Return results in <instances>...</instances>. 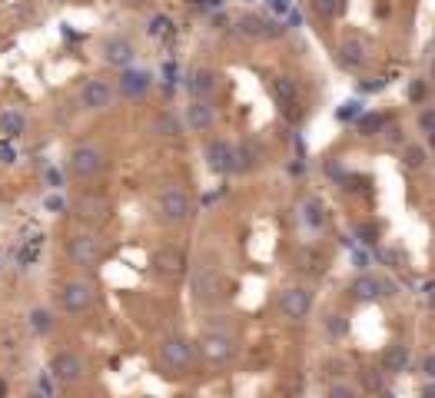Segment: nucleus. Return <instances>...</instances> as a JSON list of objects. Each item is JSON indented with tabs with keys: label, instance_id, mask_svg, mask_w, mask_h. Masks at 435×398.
<instances>
[{
	"label": "nucleus",
	"instance_id": "nucleus-12",
	"mask_svg": "<svg viewBox=\"0 0 435 398\" xmlns=\"http://www.w3.org/2000/svg\"><path fill=\"white\" fill-rule=\"evenodd\" d=\"M203 355L206 359H213V362H223V359H230V352H233V342L226 332H206L203 336Z\"/></svg>",
	"mask_w": 435,
	"mask_h": 398
},
{
	"label": "nucleus",
	"instance_id": "nucleus-31",
	"mask_svg": "<svg viewBox=\"0 0 435 398\" xmlns=\"http://www.w3.org/2000/svg\"><path fill=\"white\" fill-rule=\"evenodd\" d=\"M329 398H356V388H352V385H343V382H339V385L329 388Z\"/></svg>",
	"mask_w": 435,
	"mask_h": 398
},
{
	"label": "nucleus",
	"instance_id": "nucleus-10",
	"mask_svg": "<svg viewBox=\"0 0 435 398\" xmlns=\"http://www.w3.org/2000/svg\"><path fill=\"white\" fill-rule=\"evenodd\" d=\"M150 83H153V80H150L146 70H133V67H127V70L120 74V90H123V97H130V100L143 97V93L150 90Z\"/></svg>",
	"mask_w": 435,
	"mask_h": 398
},
{
	"label": "nucleus",
	"instance_id": "nucleus-16",
	"mask_svg": "<svg viewBox=\"0 0 435 398\" xmlns=\"http://www.w3.org/2000/svg\"><path fill=\"white\" fill-rule=\"evenodd\" d=\"M216 289H219V279L209 266H200V269L193 273V292H196V298H213Z\"/></svg>",
	"mask_w": 435,
	"mask_h": 398
},
{
	"label": "nucleus",
	"instance_id": "nucleus-19",
	"mask_svg": "<svg viewBox=\"0 0 435 398\" xmlns=\"http://www.w3.org/2000/svg\"><path fill=\"white\" fill-rule=\"evenodd\" d=\"M272 90H276V97H279L282 110L293 113L296 103H299V93H296V83H293V80H289V76H279V80L272 83Z\"/></svg>",
	"mask_w": 435,
	"mask_h": 398
},
{
	"label": "nucleus",
	"instance_id": "nucleus-25",
	"mask_svg": "<svg viewBox=\"0 0 435 398\" xmlns=\"http://www.w3.org/2000/svg\"><path fill=\"white\" fill-rule=\"evenodd\" d=\"M425 146H415V143H409L406 146V166H415V170H422L425 166Z\"/></svg>",
	"mask_w": 435,
	"mask_h": 398
},
{
	"label": "nucleus",
	"instance_id": "nucleus-21",
	"mask_svg": "<svg viewBox=\"0 0 435 398\" xmlns=\"http://www.w3.org/2000/svg\"><path fill=\"white\" fill-rule=\"evenodd\" d=\"M24 126H27L24 113H17V110H4V113H0V130H4L11 139L20 137V133H24Z\"/></svg>",
	"mask_w": 435,
	"mask_h": 398
},
{
	"label": "nucleus",
	"instance_id": "nucleus-3",
	"mask_svg": "<svg viewBox=\"0 0 435 398\" xmlns=\"http://www.w3.org/2000/svg\"><path fill=\"white\" fill-rule=\"evenodd\" d=\"M279 309L286 319H306L309 309H312V292L309 289H286L279 296Z\"/></svg>",
	"mask_w": 435,
	"mask_h": 398
},
{
	"label": "nucleus",
	"instance_id": "nucleus-37",
	"mask_svg": "<svg viewBox=\"0 0 435 398\" xmlns=\"http://www.w3.org/2000/svg\"><path fill=\"white\" fill-rule=\"evenodd\" d=\"M47 179H50V186H60V183H64V176L57 173V170H47Z\"/></svg>",
	"mask_w": 435,
	"mask_h": 398
},
{
	"label": "nucleus",
	"instance_id": "nucleus-29",
	"mask_svg": "<svg viewBox=\"0 0 435 398\" xmlns=\"http://www.w3.org/2000/svg\"><path fill=\"white\" fill-rule=\"evenodd\" d=\"M156 130H160V133H167V137H177V133H179L177 120H173V116H170V113H163V116H160V120H156Z\"/></svg>",
	"mask_w": 435,
	"mask_h": 398
},
{
	"label": "nucleus",
	"instance_id": "nucleus-14",
	"mask_svg": "<svg viewBox=\"0 0 435 398\" xmlns=\"http://www.w3.org/2000/svg\"><path fill=\"white\" fill-rule=\"evenodd\" d=\"M186 126L196 130V133L209 130V126H213V107L203 103V100H193L190 107H186Z\"/></svg>",
	"mask_w": 435,
	"mask_h": 398
},
{
	"label": "nucleus",
	"instance_id": "nucleus-17",
	"mask_svg": "<svg viewBox=\"0 0 435 398\" xmlns=\"http://www.w3.org/2000/svg\"><path fill=\"white\" fill-rule=\"evenodd\" d=\"M240 27H243L246 37H276V34H279V24H272V20H266V17H256V13L243 17Z\"/></svg>",
	"mask_w": 435,
	"mask_h": 398
},
{
	"label": "nucleus",
	"instance_id": "nucleus-28",
	"mask_svg": "<svg viewBox=\"0 0 435 398\" xmlns=\"http://www.w3.org/2000/svg\"><path fill=\"white\" fill-rule=\"evenodd\" d=\"M382 123H385V116H379V113H369V116H362V120H359V130H362V133H379V130H382Z\"/></svg>",
	"mask_w": 435,
	"mask_h": 398
},
{
	"label": "nucleus",
	"instance_id": "nucleus-11",
	"mask_svg": "<svg viewBox=\"0 0 435 398\" xmlns=\"http://www.w3.org/2000/svg\"><path fill=\"white\" fill-rule=\"evenodd\" d=\"M206 163H209L213 173H230L233 170V146L226 143V139L209 143V146H206Z\"/></svg>",
	"mask_w": 435,
	"mask_h": 398
},
{
	"label": "nucleus",
	"instance_id": "nucleus-7",
	"mask_svg": "<svg viewBox=\"0 0 435 398\" xmlns=\"http://www.w3.org/2000/svg\"><path fill=\"white\" fill-rule=\"evenodd\" d=\"M160 355H163V362L170 369H186L193 362V345L186 338H167L163 348H160Z\"/></svg>",
	"mask_w": 435,
	"mask_h": 398
},
{
	"label": "nucleus",
	"instance_id": "nucleus-9",
	"mask_svg": "<svg viewBox=\"0 0 435 398\" xmlns=\"http://www.w3.org/2000/svg\"><path fill=\"white\" fill-rule=\"evenodd\" d=\"M70 259L77 266H97L100 259V242L93 236H74L70 239Z\"/></svg>",
	"mask_w": 435,
	"mask_h": 398
},
{
	"label": "nucleus",
	"instance_id": "nucleus-36",
	"mask_svg": "<svg viewBox=\"0 0 435 398\" xmlns=\"http://www.w3.org/2000/svg\"><path fill=\"white\" fill-rule=\"evenodd\" d=\"M409 97L412 100H422L425 97V83H412V87H409Z\"/></svg>",
	"mask_w": 435,
	"mask_h": 398
},
{
	"label": "nucleus",
	"instance_id": "nucleus-43",
	"mask_svg": "<svg viewBox=\"0 0 435 398\" xmlns=\"http://www.w3.org/2000/svg\"><path fill=\"white\" fill-rule=\"evenodd\" d=\"M432 80H435V60H432Z\"/></svg>",
	"mask_w": 435,
	"mask_h": 398
},
{
	"label": "nucleus",
	"instance_id": "nucleus-5",
	"mask_svg": "<svg viewBox=\"0 0 435 398\" xmlns=\"http://www.w3.org/2000/svg\"><path fill=\"white\" fill-rule=\"evenodd\" d=\"M113 103V90L110 83H103V80H87L83 90H80V107L83 110H106Z\"/></svg>",
	"mask_w": 435,
	"mask_h": 398
},
{
	"label": "nucleus",
	"instance_id": "nucleus-22",
	"mask_svg": "<svg viewBox=\"0 0 435 398\" xmlns=\"http://www.w3.org/2000/svg\"><path fill=\"white\" fill-rule=\"evenodd\" d=\"M385 369H389V372H406V369H409V348L406 345L385 348Z\"/></svg>",
	"mask_w": 435,
	"mask_h": 398
},
{
	"label": "nucleus",
	"instance_id": "nucleus-34",
	"mask_svg": "<svg viewBox=\"0 0 435 398\" xmlns=\"http://www.w3.org/2000/svg\"><path fill=\"white\" fill-rule=\"evenodd\" d=\"M422 372H425V378H429V382H435V352H429V355H425Z\"/></svg>",
	"mask_w": 435,
	"mask_h": 398
},
{
	"label": "nucleus",
	"instance_id": "nucleus-35",
	"mask_svg": "<svg viewBox=\"0 0 435 398\" xmlns=\"http://www.w3.org/2000/svg\"><path fill=\"white\" fill-rule=\"evenodd\" d=\"M47 210H50V212H64V199H60V196H47Z\"/></svg>",
	"mask_w": 435,
	"mask_h": 398
},
{
	"label": "nucleus",
	"instance_id": "nucleus-26",
	"mask_svg": "<svg viewBox=\"0 0 435 398\" xmlns=\"http://www.w3.org/2000/svg\"><path fill=\"white\" fill-rule=\"evenodd\" d=\"M326 332H329V336H336V338L346 336V332H349L346 315H329V319H326Z\"/></svg>",
	"mask_w": 435,
	"mask_h": 398
},
{
	"label": "nucleus",
	"instance_id": "nucleus-1",
	"mask_svg": "<svg viewBox=\"0 0 435 398\" xmlns=\"http://www.w3.org/2000/svg\"><path fill=\"white\" fill-rule=\"evenodd\" d=\"M103 166H106V160H103V153L97 146H74L70 156H67V170L77 179H93Z\"/></svg>",
	"mask_w": 435,
	"mask_h": 398
},
{
	"label": "nucleus",
	"instance_id": "nucleus-27",
	"mask_svg": "<svg viewBox=\"0 0 435 398\" xmlns=\"http://www.w3.org/2000/svg\"><path fill=\"white\" fill-rule=\"evenodd\" d=\"M170 27H173V20H170L167 13H156L153 20H150V34H153V37H167Z\"/></svg>",
	"mask_w": 435,
	"mask_h": 398
},
{
	"label": "nucleus",
	"instance_id": "nucleus-23",
	"mask_svg": "<svg viewBox=\"0 0 435 398\" xmlns=\"http://www.w3.org/2000/svg\"><path fill=\"white\" fill-rule=\"evenodd\" d=\"M27 325H30V332H37V336H47V332L53 329L50 309H30V315H27Z\"/></svg>",
	"mask_w": 435,
	"mask_h": 398
},
{
	"label": "nucleus",
	"instance_id": "nucleus-30",
	"mask_svg": "<svg viewBox=\"0 0 435 398\" xmlns=\"http://www.w3.org/2000/svg\"><path fill=\"white\" fill-rule=\"evenodd\" d=\"M343 53H346V57H343V63H346V67H356V63L362 60V47H359V43H346V47H343Z\"/></svg>",
	"mask_w": 435,
	"mask_h": 398
},
{
	"label": "nucleus",
	"instance_id": "nucleus-20",
	"mask_svg": "<svg viewBox=\"0 0 435 398\" xmlns=\"http://www.w3.org/2000/svg\"><path fill=\"white\" fill-rule=\"evenodd\" d=\"M385 289H389V296H392V282H389V286H385L382 279H375V275H362V279H359L356 282V296L359 298H375V296H382Z\"/></svg>",
	"mask_w": 435,
	"mask_h": 398
},
{
	"label": "nucleus",
	"instance_id": "nucleus-6",
	"mask_svg": "<svg viewBox=\"0 0 435 398\" xmlns=\"http://www.w3.org/2000/svg\"><path fill=\"white\" fill-rule=\"evenodd\" d=\"M60 306H64L67 312L80 315L83 309L93 306V289H90L87 282H67L64 292H60Z\"/></svg>",
	"mask_w": 435,
	"mask_h": 398
},
{
	"label": "nucleus",
	"instance_id": "nucleus-4",
	"mask_svg": "<svg viewBox=\"0 0 435 398\" xmlns=\"http://www.w3.org/2000/svg\"><path fill=\"white\" fill-rule=\"evenodd\" d=\"M50 372L60 382H80L83 372H87V365H83V359H80L77 352H57L50 359Z\"/></svg>",
	"mask_w": 435,
	"mask_h": 398
},
{
	"label": "nucleus",
	"instance_id": "nucleus-13",
	"mask_svg": "<svg viewBox=\"0 0 435 398\" xmlns=\"http://www.w3.org/2000/svg\"><path fill=\"white\" fill-rule=\"evenodd\" d=\"M74 210H77L80 219H87V223H100L103 216L110 212V203H106L103 196H80Z\"/></svg>",
	"mask_w": 435,
	"mask_h": 398
},
{
	"label": "nucleus",
	"instance_id": "nucleus-42",
	"mask_svg": "<svg viewBox=\"0 0 435 398\" xmlns=\"http://www.w3.org/2000/svg\"><path fill=\"white\" fill-rule=\"evenodd\" d=\"M429 139H432V146H435V130H432V133H429Z\"/></svg>",
	"mask_w": 435,
	"mask_h": 398
},
{
	"label": "nucleus",
	"instance_id": "nucleus-24",
	"mask_svg": "<svg viewBox=\"0 0 435 398\" xmlns=\"http://www.w3.org/2000/svg\"><path fill=\"white\" fill-rule=\"evenodd\" d=\"M303 219H306L312 229H319L322 226V206L316 203V199H306V203H303Z\"/></svg>",
	"mask_w": 435,
	"mask_h": 398
},
{
	"label": "nucleus",
	"instance_id": "nucleus-15",
	"mask_svg": "<svg viewBox=\"0 0 435 398\" xmlns=\"http://www.w3.org/2000/svg\"><path fill=\"white\" fill-rule=\"evenodd\" d=\"M153 266H156V273H163V275H179L183 273V252L179 249H156V256H153Z\"/></svg>",
	"mask_w": 435,
	"mask_h": 398
},
{
	"label": "nucleus",
	"instance_id": "nucleus-2",
	"mask_svg": "<svg viewBox=\"0 0 435 398\" xmlns=\"http://www.w3.org/2000/svg\"><path fill=\"white\" fill-rule=\"evenodd\" d=\"M160 216L167 219V223H183L186 216H190V199L186 193L177 186H170L160 193Z\"/></svg>",
	"mask_w": 435,
	"mask_h": 398
},
{
	"label": "nucleus",
	"instance_id": "nucleus-41",
	"mask_svg": "<svg viewBox=\"0 0 435 398\" xmlns=\"http://www.w3.org/2000/svg\"><path fill=\"white\" fill-rule=\"evenodd\" d=\"M30 398H50V395H47L43 388H40V392H34V395H30Z\"/></svg>",
	"mask_w": 435,
	"mask_h": 398
},
{
	"label": "nucleus",
	"instance_id": "nucleus-39",
	"mask_svg": "<svg viewBox=\"0 0 435 398\" xmlns=\"http://www.w3.org/2000/svg\"><path fill=\"white\" fill-rule=\"evenodd\" d=\"M123 4H127V7H143L146 0H123Z\"/></svg>",
	"mask_w": 435,
	"mask_h": 398
},
{
	"label": "nucleus",
	"instance_id": "nucleus-8",
	"mask_svg": "<svg viewBox=\"0 0 435 398\" xmlns=\"http://www.w3.org/2000/svg\"><path fill=\"white\" fill-rule=\"evenodd\" d=\"M133 57H137V50H133V43L127 37H110L106 47H103V60L113 63V67H123V70L133 63Z\"/></svg>",
	"mask_w": 435,
	"mask_h": 398
},
{
	"label": "nucleus",
	"instance_id": "nucleus-33",
	"mask_svg": "<svg viewBox=\"0 0 435 398\" xmlns=\"http://www.w3.org/2000/svg\"><path fill=\"white\" fill-rule=\"evenodd\" d=\"M419 130H422V133H432L435 130V110H425L422 116H419Z\"/></svg>",
	"mask_w": 435,
	"mask_h": 398
},
{
	"label": "nucleus",
	"instance_id": "nucleus-18",
	"mask_svg": "<svg viewBox=\"0 0 435 398\" xmlns=\"http://www.w3.org/2000/svg\"><path fill=\"white\" fill-rule=\"evenodd\" d=\"M216 90V74L213 70H206V67H200V70H193L190 74V93L196 100H203V97H209Z\"/></svg>",
	"mask_w": 435,
	"mask_h": 398
},
{
	"label": "nucleus",
	"instance_id": "nucleus-40",
	"mask_svg": "<svg viewBox=\"0 0 435 398\" xmlns=\"http://www.w3.org/2000/svg\"><path fill=\"white\" fill-rule=\"evenodd\" d=\"M0 398H7V382L0 378Z\"/></svg>",
	"mask_w": 435,
	"mask_h": 398
},
{
	"label": "nucleus",
	"instance_id": "nucleus-32",
	"mask_svg": "<svg viewBox=\"0 0 435 398\" xmlns=\"http://www.w3.org/2000/svg\"><path fill=\"white\" fill-rule=\"evenodd\" d=\"M316 11H319L322 17H333V13L339 11V0H316Z\"/></svg>",
	"mask_w": 435,
	"mask_h": 398
},
{
	"label": "nucleus",
	"instance_id": "nucleus-38",
	"mask_svg": "<svg viewBox=\"0 0 435 398\" xmlns=\"http://www.w3.org/2000/svg\"><path fill=\"white\" fill-rule=\"evenodd\" d=\"M422 398H435V382H432V385H425V392H422Z\"/></svg>",
	"mask_w": 435,
	"mask_h": 398
}]
</instances>
